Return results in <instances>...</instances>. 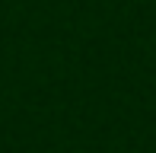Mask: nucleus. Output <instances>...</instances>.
I'll list each match as a JSON object with an SVG mask.
<instances>
[]
</instances>
